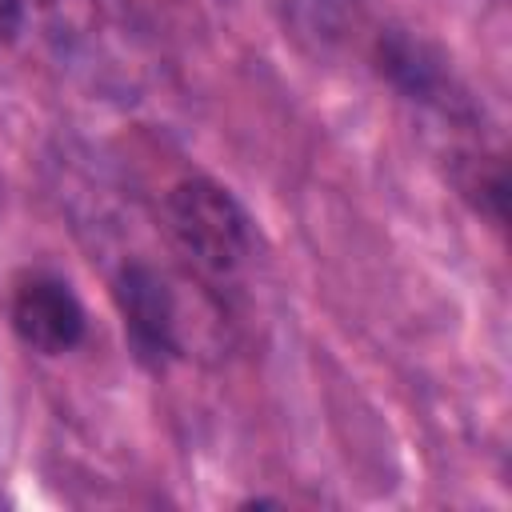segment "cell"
<instances>
[{
    "label": "cell",
    "instance_id": "1",
    "mask_svg": "<svg viewBox=\"0 0 512 512\" xmlns=\"http://www.w3.org/2000/svg\"><path fill=\"white\" fill-rule=\"evenodd\" d=\"M164 224L204 272H232L248 252V220L232 192L212 180H180L164 196Z\"/></svg>",
    "mask_w": 512,
    "mask_h": 512
},
{
    "label": "cell",
    "instance_id": "2",
    "mask_svg": "<svg viewBox=\"0 0 512 512\" xmlns=\"http://www.w3.org/2000/svg\"><path fill=\"white\" fill-rule=\"evenodd\" d=\"M12 328L28 348H36L44 356H60L80 344L84 308L64 280L28 276L12 292Z\"/></svg>",
    "mask_w": 512,
    "mask_h": 512
},
{
    "label": "cell",
    "instance_id": "3",
    "mask_svg": "<svg viewBox=\"0 0 512 512\" xmlns=\"http://www.w3.org/2000/svg\"><path fill=\"white\" fill-rule=\"evenodd\" d=\"M116 300L124 316V332L140 360L160 364L176 352V308L172 292L148 264H128L116 280Z\"/></svg>",
    "mask_w": 512,
    "mask_h": 512
},
{
    "label": "cell",
    "instance_id": "4",
    "mask_svg": "<svg viewBox=\"0 0 512 512\" xmlns=\"http://www.w3.org/2000/svg\"><path fill=\"white\" fill-rule=\"evenodd\" d=\"M380 68L412 100H436V92L444 88L440 60L420 40H412L408 32H384L380 36Z\"/></svg>",
    "mask_w": 512,
    "mask_h": 512
},
{
    "label": "cell",
    "instance_id": "5",
    "mask_svg": "<svg viewBox=\"0 0 512 512\" xmlns=\"http://www.w3.org/2000/svg\"><path fill=\"white\" fill-rule=\"evenodd\" d=\"M20 16H24V0H0V44H8L16 36Z\"/></svg>",
    "mask_w": 512,
    "mask_h": 512
}]
</instances>
